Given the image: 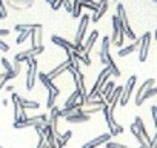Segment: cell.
I'll list each match as a JSON object with an SVG mask.
<instances>
[{"instance_id": "18", "label": "cell", "mask_w": 157, "mask_h": 148, "mask_svg": "<svg viewBox=\"0 0 157 148\" xmlns=\"http://www.w3.org/2000/svg\"><path fill=\"white\" fill-rule=\"evenodd\" d=\"M111 22H113V34H111L109 40H111V43L114 45V43L119 40V37H120V22H119V17H117V16H113Z\"/></svg>"}, {"instance_id": "20", "label": "cell", "mask_w": 157, "mask_h": 148, "mask_svg": "<svg viewBox=\"0 0 157 148\" xmlns=\"http://www.w3.org/2000/svg\"><path fill=\"white\" fill-rule=\"evenodd\" d=\"M134 125H136V128H137V131L143 136V139L149 143V140H151V137L148 136V131H146V128H145V123H143V120H142V117L140 116H136V119H134Z\"/></svg>"}, {"instance_id": "23", "label": "cell", "mask_w": 157, "mask_h": 148, "mask_svg": "<svg viewBox=\"0 0 157 148\" xmlns=\"http://www.w3.org/2000/svg\"><path fill=\"white\" fill-rule=\"evenodd\" d=\"M154 85H155V79H152V77L146 79V80L142 84V87H139V90H137V93H136V102L142 97V94H143L148 88H151V87H154Z\"/></svg>"}, {"instance_id": "15", "label": "cell", "mask_w": 157, "mask_h": 148, "mask_svg": "<svg viewBox=\"0 0 157 148\" xmlns=\"http://www.w3.org/2000/svg\"><path fill=\"white\" fill-rule=\"evenodd\" d=\"M108 8H109V2H108V0H99V2H97V10L94 11L91 20H93L94 23H97V22L103 17V14L108 11Z\"/></svg>"}, {"instance_id": "26", "label": "cell", "mask_w": 157, "mask_h": 148, "mask_svg": "<svg viewBox=\"0 0 157 148\" xmlns=\"http://www.w3.org/2000/svg\"><path fill=\"white\" fill-rule=\"evenodd\" d=\"M157 96V88L155 87H151V88H148L143 94H142V97L136 102V107H140L145 100H148V99H151V97H155Z\"/></svg>"}, {"instance_id": "13", "label": "cell", "mask_w": 157, "mask_h": 148, "mask_svg": "<svg viewBox=\"0 0 157 148\" xmlns=\"http://www.w3.org/2000/svg\"><path fill=\"white\" fill-rule=\"evenodd\" d=\"M111 133H103V134H100V136H97V137H94L93 140H90V142H86V143H83L82 145V148H97L99 145H103V143H106V142H109L111 140Z\"/></svg>"}, {"instance_id": "51", "label": "cell", "mask_w": 157, "mask_h": 148, "mask_svg": "<svg viewBox=\"0 0 157 148\" xmlns=\"http://www.w3.org/2000/svg\"><path fill=\"white\" fill-rule=\"evenodd\" d=\"M0 148H3V146H0Z\"/></svg>"}, {"instance_id": "9", "label": "cell", "mask_w": 157, "mask_h": 148, "mask_svg": "<svg viewBox=\"0 0 157 148\" xmlns=\"http://www.w3.org/2000/svg\"><path fill=\"white\" fill-rule=\"evenodd\" d=\"M39 120H43V122H48L49 120V116L48 114H39V116H34V117H28L26 120H16L13 125L14 128L20 130V128H28V127H34Z\"/></svg>"}, {"instance_id": "3", "label": "cell", "mask_w": 157, "mask_h": 148, "mask_svg": "<svg viewBox=\"0 0 157 148\" xmlns=\"http://www.w3.org/2000/svg\"><path fill=\"white\" fill-rule=\"evenodd\" d=\"M102 111H103V114H105V120H106V125H108V128H109L111 136H117V134L123 133V127L119 125V123L116 122V119H114V113L109 111V107H108V105L103 107Z\"/></svg>"}, {"instance_id": "19", "label": "cell", "mask_w": 157, "mask_h": 148, "mask_svg": "<svg viewBox=\"0 0 157 148\" xmlns=\"http://www.w3.org/2000/svg\"><path fill=\"white\" fill-rule=\"evenodd\" d=\"M31 43H33V46H37V45H42V37H43V26L40 25L39 28H36V29H33L31 31Z\"/></svg>"}, {"instance_id": "42", "label": "cell", "mask_w": 157, "mask_h": 148, "mask_svg": "<svg viewBox=\"0 0 157 148\" xmlns=\"http://www.w3.org/2000/svg\"><path fill=\"white\" fill-rule=\"evenodd\" d=\"M10 29H5V28H0V37H6V36H10Z\"/></svg>"}, {"instance_id": "21", "label": "cell", "mask_w": 157, "mask_h": 148, "mask_svg": "<svg viewBox=\"0 0 157 148\" xmlns=\"http://www.w3.org/2000/svg\"><path fill=\"white\" fill-rule=\"evenodd\" d=\"M97 37H99V31H97V29H94V31L86 37V42L83 43V46H85V54H90V51L93 49V46H94Z\"/></svg>"}, {"instance_id": "27", "label": "cell", "mask_w": 157, "mask_h": 148, "mask_svg": "<svg viewBox=\"0 0 157 148\" xmlns=\"http://www.w3.org/2000/svg\"><path fill=\"white\" fill-rule=\"evenodd\" d=\"M71 136H72V131H71V130H66L60 137H56V145H57V148H63V146L68 143V140L71 139Z\"/></svg>"}, {"instance_id": "33", "label": "cell", "mask_w": 157, "mask_h": 148, "mask_svg": "<svg viewBox=\"0 0 157 148\" xmlns=\"http://www.w3.org/2000/svg\"><path fill=\"white\" fill-rule=\"evenodd\" d=\"M114 88H116V84H114V82H109V80H108V82H106V85H105V87L102 88V94H103V96H106V94H108V93H111V91H113Z\"/></svg>"}, {"instance_id": "40", "label": "cell", "mask_w": 157, "mask_h": 148, "mask_svg": "<svg viewBox=\"0 0 157 148\" xmlns=\"http://www.w3.org/2000/svg\"><path fill=\"white\" fill-rule=\"evenodd\" d=\"M0 51H3V53L10 51V45H8L6 42H3L2 39H0Z\"/></svg>"}, {"instance_id": "34", "label": "cell", "mask_w": 157, "mask_h": 148, "mask_svg": "<svg viewBox=\"0 0 157 148\" xmlns=\"http://www.w3.org/2000/svg\"><path fill=\"white\" fill-rule=\"evenodd\" d=\"M6 17H8V11H6L5 2H3V0H0V20L6 19Z\"/></svg>"}, {"instance_id": "50", "label": "cell", "mask_w": 157, "mask_h": 148, "mask_svg": "<svg viewBox=\"0 0 157 148\" xmlns=\"http://www.w3.org/2000/svg\"><path fill=\"white\" fill-rule=\"evenodd\" d=\"M139 148H146V146H139Z\"/></svg>"}, {"instance_id": "25", "label": "cell", "mask_w": 157, "mask_h": 148, "mask_svg": "<svg viewBox=\"0 0 157 148\" xmlns=\"http://www.w3.org/2000/svg\"><path fill=\"white\" fill-rule=\"evenodd\" d=\"M11 100H13V113H14V122L19 120L20 117V105H19V94L17 93H11Z\"/></svg>"}, {"instance_id": "41", "label": "cell", "mask_w": 157, "mask_h": 148, "mask_svg": "<svg viewBox=\"0 0 157 148\" xmlns=\"http://www.w3.org/2000/svg\"><path fill=\"white\" fill-rule=\"evenodd\" d=\"M13 68H14V71L19 74V72H20V69H22V63H20V62H17V60H14V62H13Z\"/></svg>"}, {"instance_id": "31", "label": "cell", "mask_w": 157, "mask_h": 148, "mask_svg": "<svg viewBox=\"0 0 157 148\" xmlns=\"http://www.w3.org/2000/svg\"><path fill=\"white\" fill-rule=\"evenodd\" d=\"M56 94L54 93H51V91H48V99H46V108H48V111L52 108V107H56Z\"/></svg>"}, {"instance_id": "17", "label": "cell", "mask_w": 157, "mask_h": 148, "mask_svg": "<svg viewBox=\"0 0 157 148\" xmlns=\"http://www.w3.org/2000/svg\"><path fill=\"white\" fill-rule=\"evenodd\" d=\"M69 69V60L66 59L65 62H62L59 66H56L54 69H51L49 71V74H48V77L51 79V80H54V79H57L59 76H60V74H63L65 71H68Z\"/></svg>"}, {"instance_id": "46", "label": "cell", "mask_w": 157, "mask_h": 148, "mask_svg": "<svg viewBox=\"0 0 157 148\" xmlns=\"http://www.w3.org/2000/svg\"><path fill=\"white\" fill-rule=\"evenodd\" d=\"M154 39L157 40V26H155V31H154Z\"/></svg>"}, {"instance_id": "12", "label": "cell", "mask_w": 157, "mask_h": 148, "mask_svg": "<svg viewBox=\"0 0 157 148\" xmlns=\"http://www.w3.org/2000/svg\"><path fill=\"white\" fill-rule=\"evenodd\" d=\"M37 77H39V80L42 82V85H43V87H45L48 91L54 93L56 96H59V94H60V90H59V88L54 85V82H52L49 77H48V74H46V72H42V71H39V72H37Z\"/></svg>"}, {"instance_id": "47", "label": "cell", "mask_w": 157, "mask_h": 148, "mask_svg": "<svg viewBox=\"0 0 157 148\" xmlns=\"http://www.w3.org/2000/svg\"><path fill=\"white\" fill-rule=\"evenodd\" d=\"M83 2H88V3H94V0H83Z\"/></svg>"}, {"instance_id": "44", "label": "cell", "mask_w": 157, "mask_h": 148, "mask_svg": "<svg viewBox=\"0 0 157 148\" xmlns=\"http://www.w3.org/2000/svg\"><path fill=\"white\" fill-rule=\"evenodd\" d=\"M6 88V91H10V93H13V90H14V87H11V85H8V87H5Z\"/></svg>"}, {"instance_id": "45", "label": "cell", "mask_w": 157, "mask_h": 148, "mask_svg": "<svg viewBox=\"0 0 157 148\" xmlns=\"http://www.w3.org/2000/svg\"><path fill=\"white\" fill-rule=\"evenodd\" d=\"M2 103H3V105H5V107H6V105H8V103H10V100H8V99H3V100H2Z\"/></svg>"}, {"instance_id": "32", "label": "cell", "mask_w": 157, "mask_h": 148, "mask_svg": "<svg viewBox=\"0 0 157 148\" xmlns=\"http://www.w3.org/2000/svg\"><path fill=\"white\" fill-rule=\"evenodd\" d=\"M31 31H33V29H29V31H22V33L19 34V37H17V40H16V42H17L19 45H22V43H23V42L31 36Z\"/></svg>"}, {"instance_id": "28", "label": "cell", "mask_w": 157, "mask_h": 148, "mask_svg": "<svg viewBox=\"0 0 157 148\" xmlns=\"http://www.w3.org/2000/svg\"><path fill=\"white\" fill-rule=\"evenodd\" d=\"M106 66L111 69V74H113L114 77H120V69H119V66L116 65V62H114L113 56H109V57H108V63H106Z\"/></svg>"}, {"instance_id": "37", "label": "cell", "mask_w": 157, "mask_h": 148, "mask_svg": "<svg viewBox=\"0 0 157 148\" xmlns=\"http://www.w3.org/2000/svg\"><path fill=\"white\" fill-rule=\"evenodd\" d=\"M0 63H2V65L5 66V69H6V71H11V69H13V65H11V62H10L8 59H5V57H3L2 60H0Z\"/></svg>"}, {"instance_id": "24", "label": "cell", "mask_w": 157, "mask_h": 148, "mask_svg": "<svg viewBox=\"0 0 157 148\" xmlns=\"http://www.w3.org/2000/svg\"><path fill=\"white\" fill-rule=\"evenodd\" d=\"M139 46H140V39H136V40H134V43H131V45H128V46H125V48L119 49V53H117V54H119L120 57H125V56H128V54L134 53Z\"/></svg>"}, {"instance_id": "10", "label": "cell", "mask_w": 157, "mask_h": 148, "mask_svg": "<svg viewBox=\"0 0 157 148\" xmlns=\"http://www.w3.org/2000/svg\"><path fill=\"white\" fill-rule=\"evenodd\" d=\"M51 42H52V43H56L57 46H60V48H62V49H63V51H65L68 56H69V54H71V53L75 49L74 42H68L66 39H63V37H60V36H56V34L51 37Z\"/></svg>"}, {"instance_id": "4", "label": "cell", "mask_w": 157, "mask_h": 148, "mask_svg": "<svg viewBox=\"0 0 157 148\" xmlns=\"http://www.w3.org/2000/svg\"><path fill=\"white\" fill-rule=\"evenodd\" d=\"M91 22V17L90 14H82L80 16V23H78V28H77V33H75V39H74V45H82L83 39H85V34H86V28Z\"/></svg>"}, {"instance_id": "52", "label": "cell", "mask_w": 157, "mask_h": 148, "mask_svg": "<svg viewBox=\"0 0 157 148\" xmlns=\"http://www.w3.org/2000/svg\"><path fill=\"white\" fill-rule=\"evenodd\" d=\"M155 97H157V96H155Z\"/></svg>"}, {"instance_id": "36", "label": "cell", "mask_w": 157, "mask_h": 148, "mask_svg": "<svg viewBox=\"0 0 157 148\" xmlns=\"http://www.w3.org/2000/svg\"><path fill=\"white\" fill-rule=\"evenodd\" d=\"M151 116H152L154 127H155V130H157V105H152V107H151Z\"/></svg>"}, {"instance_id": "35", "label": "cell", "mask_w": 157, "mask_h": 148, "mask_svg": "<svg viewBox=\"0 0 157 148\" xmlns=\"http://www.w3.org/2000/svg\"><path fill=\"white\" fill-rule=\"evenodd\" d=\"M62 5H63V0H51V2H49V6H51L54 11H57Z\"/></svg>"}, {"instance_id": "6", "label": "cell", "mask_w": 157, "mask_h": 148, "mask_svg": "<svg viewBox=\"0 0 157 148\" xmlns=\"http://www.w3.org/2000/svg\"><path fill=\"white\" fill-rule=\"evenodd\" d=\"M136 84H137V76H131V77L126 80V84L123 85V91H122V96H120V100H119V103H120L122 107H125V105L129 102Z\"/></svg>"}, {"instance_id": "2", "label": "cell", "mask_w": 157, "mask_h": 148, "mask_svg": "<svg viewBox=\"0 0 157 148\" xmlns=\"http://www.w3.org/2000/svg\"><path fill=\"white\" fill-rule=\"evenodd\" d=\"M119 17V22L122 23V26L125 28V36L131 40H136V34L134 31L131 29V25H129V20H128V16H126V11H125V6L122 3H117V14Z\"/></svg>"}, {"instance_id": "48", "label": "cell", "mask_w": 157, "mask_h": 148, "mask_svg": "<svg viewBox=\"0 0 157 148\" xmlns=\"http://www.w3.org/2000/svg\"><path fill=\"white\" fill-rule=\"evenodd\" d=\"M151 2H154V3H155V5H157V0H151Z\"/></svg>"}, {"instance_id": "49", "label": "cell", "mask_w": 157, "mask_h": 148, "mask_svg": "<svg viewBox=\"0 0 157 148\" xmlns=\"http://www.w3.org/2000/svg\"><path fill=\"white\" fill-rule=\"evenodd\" d=\"M45 2H46V3H49V2H51V0H45Z\"/></svg>"}, {"instance_id": "39", "label": "cell", "mask_w": 157, "mask_h": 148, "mask_svg": "<svg viewBox=\"0 0 157 148\" xmlns=\"http://www.w3.org/2000/svg\"><path fill=\"white\" fill-rule=\"evenodd\" d=\"M63 6L68 13H72V2L71 0H63Z\"/></svg>"}, {"instance_id": "14", "label": "cell", "mask_w": 157, "mask_h": 148, "mask_svg": "<svg viewBox=\"0 0 157 148\" xmlns=\"http://www.w3.org/2000/svg\"><path fill=\"white\" fill-rule=\"evenodd\" d=\"M109 46H111V40L109 37H103L102 39V46H100V53H99V59H100V63L106 65L108 63V57L111 56L109 54Z\"/></svg>"}, {"instance_id": "38", "label": "cell", "mask_w": 157, "mask_h": 148, "mask_svg": "<svg viewBox=\"0 0 157 148\" xmlns=\"http://www.w3.org/2000/svg\"><path fill=\"white\" fill-rule=\"evenodd\" d=\"M148 148H157V130H155L154 137H151V140H149V143H148Z\"/></svg>"}, {"instance_id": "16", "label": "cell", "mask_w": 157, "mask_h": 148, "mask_svg": "<svg viewBox=\"0 0 157 148\" xmlns=\"http://www.w3.org/2000/svg\"><path fill=\"white\" fill-rule=\"evenodd\" d=\"M65 119H66V122H69V123H83V122H88V120H90V116L85 114L82 108H78L77 113H74V114H71V116H68V117H65Z\"/></svg>"}, {"instance_id": "8", "label": "cell", "mask_w": 157, "mask_h": 148, "mask_svg": "<svg viewBox=\"0 0 157 148\" xmlns=\"http://www.w3.org/2000/svg\"><path fill=\"white\" fill-rule=\"evenodd\" d=\"M109 77H111V69H109L108 66H105V68L99 72V77H97V80H96L93 90H91L88 94H94V93H97V91H102V88L106 85V82L109 80Z\"/></svg>"}, {"instance_id": "7", "label": "cell", "mask_w": 157, "mask_h": 148, "mask_svg": "<svg viewBox=\"0 0 157 148\" xmlns=\"http://www.w3.org/2000/svg\"><path fill=\"white\" fill-rule=\"evenodd\" d=\"M151 39L152 34L149 31H146L142 37H140V46H139V62H145L148 59V53H149V45H151Z\"/></svg>"}, {"instance_id": "11", "label": "cell", "mask_w": 157, "mask_h": 148, "mask_svg": "<svg viewBox=\"0 0 157 148\" xmlns=\"http://www.w3.org/2000/svg\"><path fill=\"white\" fill-rule=\"evenodd\" d=\"M6 5L14 11H25L34 6V0H6Z\"/></svg>"}, {"instance_id": "30", "label": "cell", "mask_w": 157, "mask_h": 148, "mask_svg": "<svg viewBox=\"0 0 157 148\" xmlns=\"http://www.w3.org/2000/svg\"><path fill=\"white\" fill-rule=\"evenodd\" d=\"M40 26V23H20V25H16V31H19V33H22V31H29V29H36V28H39Z\"/></svg>"}, {"instance_id": "43", "label": "cell", "mask_w": 157, "mask_h": 148, "mask_svg": "<svg viewBox=\"0 0 157 148\" xmlns=\"http://www.w3.org/2000/svg\"><path fill=\"white\" fill-rule=\"evenodd\" d=\"M6 82H8V80H5V79H2V80H0V90H2V88H5Z\"/></svg>"}, {"instance_id": "1", "label": "cell", "mask_w": 157, "mask_h": 148, "mask_svg": "<svg viewBox=\"0 0 157 148\" xmlns=\"http://www.w3.org/2000/svg\"><path fill=\"white\" fill-rule=\"evenodd\" d=\"M28 65V71H26V79H25V87L28 91H31L36 85V80H37V59L33 57L29 59V62L26 63Z\"/></svg>"}, {"instance_id": "22", "label": "cell", "mask_w": 157, "mask_h": 148, "mask_svg": "<svg viewBox=\"0 0 157 148\" xmlns=\"http://www.w3.org/2000/svg\"><path fill=\"white\" fill-rule=\"evenodd\" d=\"M19 105L22 110H39L40 103L36 102V100H29V99H23L19 96Z\"/></svg>"}, {"instance_id": "29", "label": "cell", "mask_w": 157, "mask_h": 148, "mask_svg": "<svg viewBox=\"0 0 157 148\" xmlns=\"http://www.w3.org/2000/svg\"><path fill=\"white\" fill-rule=\"evenodd\" d=\"M71 54H72V57H74V59H77L78 62H82L83 65H86V66H90V65H91V59H90V56H88V54H80V53H77V51H72Z\"/></svg>"}, {"instance_id": "5", "label": "cell", "mask_w": 157, "mask_h": 148, "mask_svg": "<svg viewBox=\"0 0 157 148\" xmlns=\"http://www.w3.org/2000/svg\"><path fill=\"white\" fill-rule=\"evenodd\" d=\"M45 51V46L43 45H37V46H31L29 49H25V51H22V53H19L16 57H14V60H17V62H29V59H33V57H36V56H39V54H42Z\"/></svg>"}]
</instances>
